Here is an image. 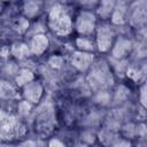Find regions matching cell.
<instances>
[{
    "label": "cell",
    "instance_id": "6da1fadb",
    "mask_svg": "<svg viewBox=\"0 0 147 147\" xmlns=\"http://www.w3.org/2000/svg\"><path fill=\"white\" fill-rule=\"evenodd\" d=\"M87 83L95 92L105 91V88L111 86L114 83V77L108 63L101 60L93 62L88 70Z\"/></svg>",
    "mask_w": 147,
    "mask_h": 147
},
{
    "label": "cell",
    "instance_id": "7a4b0ae2",
    "mask_svg": "<svg viewBox=\"0 0 147 147\" xmlns=\"http://www.w3.org/2000/svg\"><path fill=\"white\" fill-rule=\"evenodd\" d=\"M48 28L57 36H68L74 28L72 20L61 3H55L48 13Z\"/></svg>",
    "mask_w": 147,
    "mask_h": 147
},
{
    "label": "cell",
    "instance_id": "3957f363",
    "mask_svg": "<svg viewBox=\"0 0 147 147\" xmlns=\"http://www.w3.org/2000/svg\"><path fill=\"white\" fill-rule=\"evenodd\" d=\"M116 39V32L113 25L108 23L100 24L95 29V46L96 49L101 53L109 52L110 48L113 47V44Z\"/></svg>",
    "mask_w": 147,
    "mask_h": 147
},
{
    "label": "cell",
    "instance_id": "277c9868",
    "mask_svg": "<svg viewBox=\"0 0 147 147\" xmlns=\"http://www.w3.org/2000/svg\"><path fill=\"white\" fill-rule=\"evenodd\" d=\"M75 30L84 37H90L96 29V15L91 10H82L72 23Z\"/></svg>",
    "mask_w": 147,
    "mask_h": 147
},
{
    "label": "cell",
    "instance_id": "5b68a950",
    "mask_svg": "<svg viewBox=\"0 0 147 147\" xmlns=\"http://www.w3.org/2000/svg\"><path fill=\"white\" fill-rule=\"evenodd\" d=\"M25 127L24 125L14 116H8L0 124V139L13 140L24 136Z\"/></svg>",
    "mask_w": 147,
    "mask_h": 147
},
{
    "label": "cell",
    "instance_id": "8992f818",
    "mask_svg": "<svg viewBox=\"0 0 147 147\" xmlns=\"http://www.w3.org/2000/svg\"><path fill=\"white\" fill-rule=\"evenodd\" d=\"M44 95V86L38 80H32L22 87L23 100L30 102L31 105H37L40 102Z\"/></svg>",
    "mask_w": 147,
    "mask_h": 147
},
{
    "label": "cell",
    "instance_id": "52a82bcc",
    "mask_svg": "<svg viewBox=\"0 0 147 147\" xmlns=\"http://www.w3.org/2000/svg\"><path fill=\"white\" fill-rule=\"evenodd\" d=\"M133 48V44L129 38L125 37H116L113 47L110 48L111 57L114 60H125V57L131 53Z\"/></svg>",
    "mask_w": 147,
    "mask_h": 147
},
{
    "label": "cell",
    "instance_id": "ba28073f",
    "mask_svg": "<svg viewBox=\"0 0 147 147\" xmlns=\"http://www.w3.org/2000/svg\"><path fill=\"white\" fill-rule=\"evenodd\" d=\"M94 62V54L80 51H75L71 55V64L80 72H86L90 70Z\"/></svg>",
    "mask_w": 147,
    "mask_h": 147
},
{
    "label": "cell",
    "instance_id": "9c48e42d",
    "mask_svg": "<svg viewBox=\"0 0 147 147\" xmlns=\"http://www.w3.org/2000/svg\"><path fill=\"white\" fill-rule=\"evenodd\" d=\"M28 46L30 48L31 54L41 55L47 51V48L49 46V39L46 36V33H38L30 38Z\"/></svg>",
    "mask_w": 147,
    "mask_h": 147
},
{
    "label": "cell",
    "instance_id": "30bf717a",
    "mask_svg": "<svg viewBox=\"0 0 147 147\" xmlns=\"http://www.w3.org/2000/svg\"><path fill=\"white\" fill-rule=\"evenodd\" d=\"M146 3L139 2L136 3V7H132L131 10L129 11V17L127 20H130V24L134 28H139L142 26L146 22Z\"/></svg>",
    "mask_w": 147,
    "mask_h": 147
},
{
    "label": "cell",
    "instance_id": "8fae6325",
    "mask_svg": "<svg viewBox=\"0 0 147 147\" xmlns=\"http://www.w3.org/2000/svg\"><path fill=\"white\" fill-rule=\"evenodd\" d=\"M129 17V6L126 2L121 1V2H116L115 7L113 9L111 16H110V21L113 24L115 25H122L127 21Z\"/></svg>",
    "mask_w": 147,
    "mask_h": 147
},
{
    "label": "cell",
    "instance_id": "7c38bea8",
    "mask_svg": "<svg viewBox=\"0 0 147 147\" xmlns=\"http://www.w3.org/2000/svg\"><path fill=\"white\" fill-rule=\"evenodd\" d=\"M53 114L49 110H42L38 118L36 119V130H38V132L40 133H44V134H47L48 132L52 131L53 129Z\"/></svg>",
    "mask_w": 147,
    "mask_h": 147
},
{
    "label": "cell",
    "instance_id": "4fadbf2b",
    "mask_svg": "<svg viewBox=\"0 0 147 147\" xmlns=\"http://www.w3.org/2000/svg\"><path fill=\"white\" fill-rule=\"evenodd\" d=\"M44 3L41 1H25L22 6V14L25 18H34L42 10Z\"/></svg>",
    "mask_w": 147,
    "mask_h": 147
},
{
    "label": "cell",
    "instance_id": "5bb4252c",
    "mask_svg": "<svg viewBox=\"0 0 147 147\" xmlns=\"http://www.w3.org/2000/svg\"><path fill=\"white\" fill-rule=\"evenodd\" d=\"M9 53L13 55L14 59L20 60V61L24 60V59H26L28 56L31 55L30 48H29L28 44H25L23 41H15V42H13L11 46H10Z\"/></svg>",
    "mask_w": 147,
    "mask_h": 147
},
{
    "label": "cell",
    "instance_id": "9a60e30c",
    "mask_svg": "<svg viewBox=\"0 0 147 147\" xmlns=\"http://www.w3.org/2000/svg\"><path fill=\"white\" fill-rule=\"evenodd\" d=\"M14 80H15L16 86L23 87L28 83L34 80V74L28 68H20L14 77Z\"/></svg>",
    "mask_w": 147,
    "mask_h": 147
},
{
    "label": "cell",
    "instance_id": "2e32d148",
    "mask_svg": "<svg viewBox=\"0 0 147 147\" xmlns=\"http://www.w3.org/2000/svg\"><path fill=\"white\" fill-rule=\"evenodd\" d=\"M75 45L77 47V51H80V52L93 53L96 49L95 41L92 40L90 37H84V36L77 37L75 40Z\"/></svg>",
    "mask_w": 147,
    "mask_h": 147
},
{
    "label": "cell",
    "instance_id": "e0dca14e",
    "mask_svg": "<svg viewBox=\"0 0 147 147\" xmlns=\"http://www.w3.org/2000/svg\"><path fill=\"white\" fill-rule=\"evenodd\" d=\"M17 96V91L15 86L8 80H0V99L11 100Z\"/></svg>",
    "mask_w": 147,
    "mask_h": 147
},
{
    "label": "cell",
    "instance_id": "ac0fdd59",
    "mask_svg": "<svg viewBox=\"0 0 147 147\" xmlns=\"http://www.w3.org/2000/svg\"><path fill=\"white\" fill-rule=\"evenodd\" d=\"M115 1H101L96 8V14L102 20H108L111 16L113 9L115 7Z\"/></svg>",
    "mask_w": 147,
    "mask_h": 147
},
{
    "label": "cell",
    "instance_id": "d6986e66",
    "mask_svg": "<svg viewBox=\"0 0 147 147\" xmlns=\"http://www.w3.org/2000/svg\"><path fill=\"white\" fill-rule=\"evenodd\" d=\"M11 26L13 29L20 33V34H24L28 32V30L30 29V23H29V20L25 18L23 15H20L17 17H15L11 22Z\"/></svg>",
    "mask_w": 147,
    "mask_h": 147
},
{
    "label": "cell",
    "instance_id": "ffe728a7",
    "mask_svg": "<svg viewBox=\"0 0 147 147\" xmlns=\"http://www.w3.org/2000/svg\"><path fill=\"white\" fill-rule=\"evenodd\" d=\"M117 134L114 132L113 129H109V127H105L101 130L100 134H99V139L101 141V144L106 147H109L116 139H117Z\"/></svg>",
    "mask_w": 147,
    "mask_h": 147
},
{
    "label": "cell",
    "instance_id": "44dd1931",
    "mask_svg": "<svg viewBox=\"0 0 147 147\" xmlns=\"http://www.w3.org/2000/svg\"><path fill=\"white\" fill-rule=\"evenodd\" d=\"M79 140H80L82 145H84L85 147H88V146H91V145L94 142L95 136H94V133L91 132V131H85V132L82 133Z\"/></svg>",
    "mask_w": 147,
    "mask_h": 147
},
{
    "label": "cell",
    "instance_id": "7402d4cb",
    "mask_svg": "<svg viewBox=\"0 0 147 147\" xmlns=\"http://www.w3.org/2000/svg\"><path fill=\"white\" fill-rule=\"evenodd\" d=\"M32 106L30 102L25 101V100H21L18 102V106H17V110H18V114L22 115V116H26L30 114L31 109H32Z\"/></svg>",
    "mask_w": 147,
    "mask_h": 147
},
{
    "label": "cell",
    "instance_id": "603a6c76",
    "mask_svg": "<svg viewBox=\"0 0 147 147\" xmlns=\"http://www.w3.org/2000/svg\"><path fill=\"white\" fill-rule=\"evenodd\" d=\"M48 64L52 67V68H55V69H59L62 67L63 64V59L59 55H53L48 59Z\"/></svg>",
    "mask_w": 147,
    "mask_h": 147
},
{
    "label": "cell",
    "instance_id": "cb8c5ba5",
    "mask_svg": "<svg viewBox=\"0 0 147 147\" xmlns=\"http://www.w3.org/2000/svg\"><path fill=\"white\" fill-rule=\"evenodd\" d=\"M109 147H132V142L126 138H117Z\"/></svg>",
    "mask_w": 147,
    "mask_h": 147
},
{
    "label": "cell",
    "instance_id": "d4e9b609",
    "mask_svg": "<svg viewBox=\"0 0 147 147\" xmlns=\"http://www.w3.org/2000/svg\"><path fill=\"white\" fill-rule=\"evenodd\" d=\"M140 103L142 108L146 107V85L145 84H142L140 87Z\"/></svg>",
    "mask_w": 147,
    "mask_h": 147
},
{
    "label": "cell",
    "instance_id": "484cf974",
    "mask_svg": "<svg viewBox=\"0 0 147 147\" xmlns=\"http://www.w3.org/2000/svg\"><path fill=\"white\" fill-rule=\"evenodd\" d=\"M48 147H65V145L60 140V139H56V138H52L48 142Z\"/></svg>",
    "mask_w": 147,
    "mask_h": 147
},
{
    "label": "cell",
    "instance_id": "4316f807",
    "mask_svg": "<svg viewBox=\"0 0 147 147\" xmlns=\"http://www.w3.org/2000/svg\"><path fill=\"white\" fill-rule=\"evenodd\" d=\"M16 147H37V144L33 140H25V141L20 142Z\"/></svg>",
    "mask_w": 147,
    "mask_h": 147
},
{
    "label": "cell",
    "instance_id": "83f0119b",
    "mask_svg": "<svg viewBox=\"0 0 147 147\" xmlns=\"http://www.w3.org/2000/svg\"><path fill=\"white\" fill-rule=\"evenodd\" d=\"M7 117H8V115H7L3 110H1V109H0V124H1V123H2Z\"/></svg>",
    "mask_w": 147,
    "mask_h": 147
},
{
    "label": "cell",
    "instance_id": "f1b7e54d",
    "mask_svg": "<svg viewBox=\"0 0 147 147\" xmlns=\"http://www.w3.org/2000/svg\"><path fill=\"white\" fill-rule=\"evenodd\" d=\"M2 9H3V3H2V2H0V14H1Z\"/></svg>",
    "mask_w": 147,
    "mask_h": 147
}]
</instances>
